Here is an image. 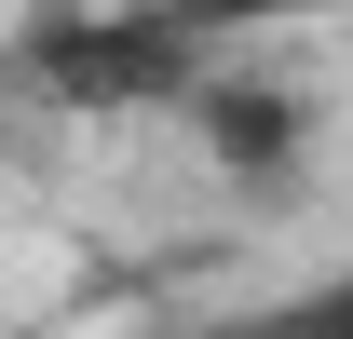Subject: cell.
I'll return each mask as SVG.
<instances>
[{
  "label": "cell",
  "mask_w": 353,
  "mask_h": 339,
  "mask_svg": "<svg viewBox=\"0 0 353 339\" xmlns=\"http://www.w3.org/2000/svg\"><path fill=\"white\" fill-rule=\"evenodd\" d=\"M176 123H190V150H204V176H231V190H299V163L326 150V82H299L285 54H204L190 68V95H176Z\"/></svg>",
  "instance_id": "cell-1"
},
{
  "label": "cell",
  "mask_w": 353,
  "mask_h": 339,
  "mask_svg": "<svg viewBox=\"0 0 353 339\" xmlns=\"http://www.w3.org/2000/svg\"><path fill=\"white\" fill-rule=\"evenodd\" d=\"M176 41H231V28H299V14H353V0H150Z\"/></svg>",
  "instance_id": "cell-2"
},
{
  "label": "cell",
  "mask_w": 353,
  "mask_h": 339,
  "mask_svg": "<svg viewBox=\"0 0 353 339\" xmlns=\"http://www.w3.org/2000/svg\"><path fill=\"white\" fill-rule=\"evenodd\" d=\"M231 339H353V258L326 271V285H299V298H272L259 326H231Z\"/></svg>",
  "instance_id": "cell-3"
}]
</instances>
